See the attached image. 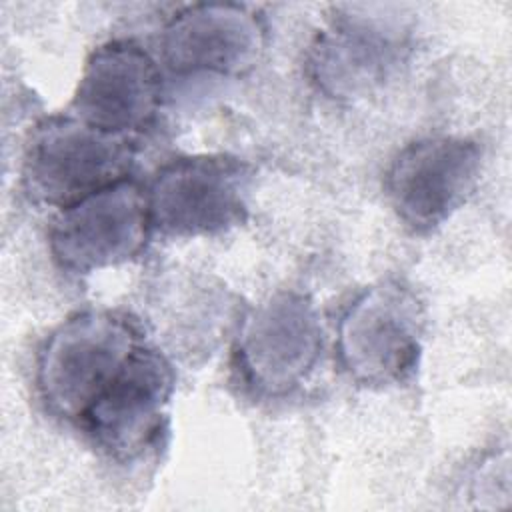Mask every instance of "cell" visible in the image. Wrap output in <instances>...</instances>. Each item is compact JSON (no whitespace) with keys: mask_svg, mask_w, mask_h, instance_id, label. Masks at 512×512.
<instances>
[{"mask_svg":"<svg viewBox=\"0 0 512 512\" xmlns=\"http://www.w3.org/2000/svg\"><path fill=\"white\" fill-rule=\"evenodd\" d=\"M142 344L134 320L114 310H84L60 322L36 360V384L46 408L80 422Z\"/></svg>","mask_w":512,"mask_h":512,"instance_id":"obj_1","label":"cell"},{"mask_svg":"<svg viewBox=\"0 0 512 512\" xmlns=\"http://www.w3.org/2000/svg\"><path fill=\"white\" fill-rule=\"evenodd\" d=\"M426 334L418 294L398 278L364 288L338 322L336 352L344 372L360 386L388 388L414 376Z\"/></svg>","mask_w":512,"mask_h":512,"instance_id":"obj_2","label":"cell"},{"mask_svg":"<svg viewBox=\"0 0 512 512\" xmlns=\"http://www.w3.org/2000/svg\"><path fill=\"white\" fill-rule=\"evenodd\" d=\"M136 140L98 130L72 114L48 116L26 144L22 184L30 200L66 208L84 196L130 178Z\"/></svg>","mask_w":512,"mask_h":512,"instance_id":"obj_3","label":"cell"},{"mask_svg":"<svg viewBox=\"0 0 512 512\" xmlns=\"http://www.w3.org/2000/svg\"><path fill=\"white\" fill-rule=\"evenodd\" d=\"M254 168L230 154L180 156L146 188L152 230L166 238L216 236L248 218Z\"/></svg>","mask_w":512,"mask_h":512,"instance_id":"obj_4","label":"cell"},{"mask_svg":"<svg viewBox=\"0 0 512 512\" xmlns=\"http://www.w3.org/2000/svg\"><path fill=\"white\" fill-rule=\"evenodd\" d=\"M482 148L464 136H428L406 144L384 178L398 220L418 236L436 232L474 194Z\"/></svg>","mask_w":512,"mask_h":512,"instance_id":"obj_5","label":"cell"},{"mask_svg":"<svg viewBox=\"0 0 512 512\" xmlns=\"http://www.w3.org/2000/svg\"><path fill=\"white\" fill-rule=\"evenodd\" d=\"M150 232L146 190L124 178L60 208L50 222L48 248L60 270L82 276L136 258Z\"/></svg>","mask_w":512,"mask_h":512,"instance_id":"obj_6","label":"cell"},{"mask_svg":"<svg viewBox=\"0 0 512 512\" xmlns=\"http://www.w3.org/2000/svg\"><path fill=\"white\" fill-rule=\"evenodd\" d=\"M324 332L316 306L298 292H276L244 320L234 362L258 396L280 398L296 390L316 368Z\"/></svg>","mask_w":512,"mask_h":512,"instance_id":"obj_7","label":"cell"},{"mask_svg":"<svg viewBox=\"0 0 512 512\" xmlns=\"http://www.w3.org/2000/svg\"><path fill=\"white\" fill-rule=\"evenodd\" d=\"M174 388L170 360L142 342L78 424L110 458L134 460L168 430Z\"/></svg>","mask_w":512,"mask_h":512,"instance_id":"obj_8","label":"cell"},{"mask_svg":"<svg viewBox=\"0 0 512 512\" xmlns=\"http://www.w3.org/2000/svg\"><path fill=\"white\" fill-rule=\"evenodd\" d=\"M160 46L162 62L174 76L236 78L260 62L266 28L246 6L202 2L170 18Z\"/></svg>","mask_w":512,"mask_h":512,"instance_id":"obj_9","label":"cell"},{"mask_svg":"<svg viewBox=\"0 0 512 512\" xmlns=\"http://www.w3.org/2000/svg\"><path fill=\"white\" fill-rule=\"evenodd\" d=\"M344 6L316 36L310 50V76L332 98L368 92L402 62L408 50L406 26L396 14Z\"/></svg>","mask_w":512,"mask_h":512,"instance_id":"obj_10","label":"cell"},{"mask_svg":"<svg viewBox=\"0 0 512 512\" xmlns=\"http://www.w3.org/2000/svg\"><path fill=\"white\" fill-rule=\"evenodd\" d=\"M160 70L134 40H108L86 60L70 114L120 136L144 130L160 106Z\"/></svg>","mask_w":512,"mask_h":512,"instance_id":"obj_11","label":"cell"}]
</instances>
